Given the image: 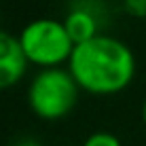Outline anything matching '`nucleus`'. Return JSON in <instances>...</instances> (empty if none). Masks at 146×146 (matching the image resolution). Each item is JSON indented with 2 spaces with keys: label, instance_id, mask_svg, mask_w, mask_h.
I'll use <instances>...</instances> for the list:
<instances>
[{
  "label": "nucleus",
  "instance_id": "nucleus-9",
  "mask_svg": "<svg viewBox=\"0 0 146 146\" xmlns=\"http://www.w3.org/2000/svg\"><path fill=\"white\" fill-rule=\"evenodd\" d=\"M142 121H144V125H146V100H144V104H142Z\"/></svg>",
  "mask_w": 146,
  "mask_h": 146
},
{
  "label": "nucleus",
  "instance_id": "nucleus-7",
  "mask_svg": "<svg viewBox=\"0 0 146 146\" xmlns=\"http://www.w3.org/2000/svg\"><path fill=\"white\" fill-rule=\"evenodd\" d=\"M125 11L133 17H144L146 15V0H125Z\"/></svg>",
  "mask_w": 146,
  "mask_h": 146
},
{
  "label": "nucleus",
  "instance_id": "nucleus-2",
  "mask_svg": "<svg viewBox=\"0 0 146 146\" xmlns=\"http://www.w3.org/2000/svg\"><path fill=\"white\" fill-rule=\"evenodd\" d=\"M80 87L68 68L40 70L28 87L30 110L38 119L57 121L72 112L78 102Z\"/></svg>",
  "mask_w": 146,
  "mask_h": 146
},
{
  "label": "nucleus",
  "instance_id": "nucleus-6",
  "mask_svg": "<svg viewBox=\"0 0 146 146\" xmlns=\"http://www.w3.org/2000/svg\"><path fill=\"white\" fill-rule=\"evenodd\" d=\"M83 146H121V140L114 133L108 131H95L83 142Z\"/></svg>",
  "mask_w": 146,
  "mask_h": 146
},
{
  "label": "nucleus",
  "instance_id": "nucleus-3",
  "mask_svg": "<svg viewBox=\"0 0 146 146\" xmlns=\"http://www.w3.org/2000/svg\"><path fill=\"white\" fill-rule=\"evenodd\" d=\"M19 44L28 64H36L42 70L62 68L72 57L76 44L72 42L64 21L51 17H40L30 21L19 32Z\"/></svg>",
  "mask_w": 146,
  "mask_h": 146
},
{
  "label": "nucleus",
  "instance_id": "nucleus-4",
  "mask_svg": "<svg viewBox=\"0 0 146 146\" xmlns=\"http://www.w3.org/2000/svg\"><path fill=\"white\" fill-rule=\"evenodd\" d=\"M28 59L19 44V36L0 30V89L13 87L23 78Z\"/></svg>",
  "mask_w": 146,
  "mask_h": 146
},
{
  "label": "nucleus",
  "instance_id": "nucleus-5",
  "mask_svg": "<svg viewBox=\"0 0 146 146\" xmlns=\"http://www.w3.org/2000/svg\"><path fill=\"white\" fill-rule=\"evenodd\" d=\"M64 26H66L70 38H72L74 44L87 42L98 36V21L89 11L85 9H74V11L68 13V17L64 19Z\"/></svg>",
  "mask_w": 146,
  "mask_h": 146
},
{
  "label": "nucleus",
  "instance_id": "nucleus-1",
  "mask_svg": "<svg viewBox=\"0 0 146 146\" xmlns=\"http://www.w3.org/2000/svg\"><path fill=\"white\" fill-rule=\"evenodd\" d=\"M68 70L80 91L112 95L123 91L133 80L135 57L123 40L98 34L95 38L74 47Z\"/></svg>",
  "mask_w": 146,
  "mask_h": 146
},
{
  "label": "nucleus",
  "instance_id": "nucleus-8",
  "mask_svg": "<svg viewBox=\"0 0 146 146\" xmlns=\"http://www.w3.org/2000/svg\"><path fill=\"white\" fill-rule=\"evenodd\" d=\"M17 146H40L36 140H23V142H19Z\"/></svg>",
  "mask_w": 146,
  "mask_h": 146
}]
</instances>
